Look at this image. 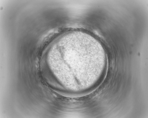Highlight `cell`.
<instances>
[{
    "label": "cell",
    "instance_id": "cell-1",
    "mask_svg": "<svg viewBox=\"0 0 148 118\" xmlns=\"http://www.w3.org/2000/svg\"><path fill=\"white\" fill-rule=\"evenodd\" d=\"M53 48L50 61L67 68L65 76L68 74L69 80L71 76V82L72 78L73 82L76 83L92 79L95 57L103 52L102 46L93 37L85 33H69L60 38Z\"/></svg>",
    "mask_w": 148,
    "mask_h": 118
}]
</instances>
